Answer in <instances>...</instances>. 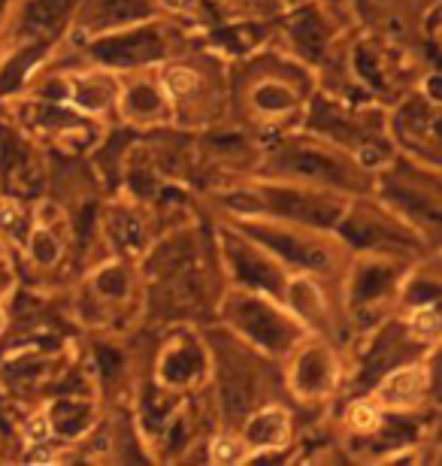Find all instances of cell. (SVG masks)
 <instances>
[{"instance_id":"cell-14","label":"cell","mask_w":442,"mask_h":466,"mask_svg":"<svg viewBox=\"0 0 442 466\" xmlns=\"http://www.w3.org/2000/svg\"><path fill=\"white\" fill-rule=\"evenodd\" d=\"M98 15L109 18V22H125V18L146 15V4L143 0H100Z\"/></svg>"},{"instance_id":"cell-6","label":"cell","mask_w":442,"mask_h":466,"mask_svg":"<svg viewBox=\"0 0 442 466\" xmlns=\"http://www.w3.org/2000/svg\"><path fill=\"white\" fill-rule=\"evenodd\" d=\"M255 237H261L279 251V255H285L288 260H297V264H306V267H324V251H318L313 246H306V242H297L291 237H282V233H270V230H252Z\"/></svg>"},{"instance_id":"cell-13","label":"cell","mask_w":442,"mask_h":466,"mask_svg":"<svg viewBox=\"0 0 442 466\" xmlns=\"http://www.w3.org/2000/svg\"><path fill=\"white\" fill-rule=\"evenodd\" d=\"M294 36H297L300 49L309 52V55H318V49H322V43H324L322 22H318V18H315L313 13H306V15L294 25Z\"/></svg>"},{"instance_id":"cell-7","label":"cell","mask_w":442,"mask_h":466,"mask_svg":"<svg viewBox=\"0 0 442 466\" xmlns=\"http://www.w3.org/2000/svg\"><path fill=\"white\" fill-rule=\"evenodd\" d=\"M70 6H73V0H34V4L25 9V22L27 27H34V31L55 27L70 13Z\"/></svg>"},{"instance_id":"cell-10","label":"cell","mask_w":442,"mask_h":466,"mask_svg":"<svg viewBox=\"0 0 442 466\" xmlns=\"http://www.w3.org/2000/svg\"><path fill=\"white\" fill-rule=\"evenodd\" d=\"M249 400H252V388L246 379L240 376H228L221 385V403L228 409L231 418H240L242 412L249 409Z\"/></svg>"},{"instance_id":"cell-27","label":"cell","mask_w":442,"mask_h":466,"mask_svg":"<svg viewBox=\"0 0 442 466\" xmlns=\"http://www.w3.org/2000/svg\"><path fill=\"white\" fill-rule=\"evenodd\" d=\"M34 440H43V436H46V424L43 421H34Z\"/></svg>"},{"instance_id":"cell-28","label":"cell","mask_w":442,"mask_h":466,"mask_svg":"<svg viewBox=\"0 0 442 466\" xmlns=\"http://www.w3.org/2000/svg\"><path fill=\"white\" fill-rule=\"evenodd\" d=\"M188 4H191V0H167V6H176V9H182Z\"/></svg>"},{"instance_id":"cell-17","label":"cell","mask_w":442,"mask_h":466,"mask_svg":"<svg viewBox=\"0 0 442 466\" xmlns=\"http://www.w3.org/2000/svg\"><path fill=\"white\" fill-rule=\"evenodd\" d=\"M291 100L294 97L282 88H261V95H258V104L264 109H285V106H291Z\"/></svg>"},{"instance_id":"cell-8","label":"cell","mask_w":442,"mask_h":466,"mask_svg":"<svg viewBox=\"0 0 442 466\" xmlns=\"http://www.w3.org/2000/svg\"><path fill=\"white\" fill-rule=\"evenodd\" d=\"M331 379V367H327V358L322 351H309L297 367V385L306 390H318L327 385Z\"/></svg>"},{"instance_id":"cell-24","label":"cell","mask_w":442,"mask_h":466,"mask_svg":"<svg viewBox=\"0 0 442 466\" xmlns=\"http://www.w3.org/2000/svg\"><path fill=\"white\" fill-rule=\"evenodd\" d=\"M355 424L361 427V431H370V427L375 424V412L370 406H357V412H355Z\"/></svg>"},{"instance_id":"cell-1","label":"cell","mask_w":442,"mask_h":466,"mask_svg":"<svg viewBox=\"0 0 442 466\" xmlns=\"http://www.w3.org/2000/svg\"><path fill=\"white\" fill-rule=\"evenodd\" d=\"M233 321H237L252 339L267 349H285L288 342L294 339L291 324L282 319V315L270 312L264 303H255V300H242L233 306Z\"/></svg>"},{"instance_id":"cell-3","label":"cell","mask_w":442,"mask_h":466,"mask_svg":"<svg viewBox=\"0 0 442 466\" xmlns=\"http://www.w3.org/2000/svg\"><path fill=\"white\" fill-rule=\"evenodd\" d=\"M270 207L279 209V212H285V216L313 221V225H331L334 216H336L334 203L318 200V198H297V194H291V191L270 194Z\"/></svg>"},{"instance_id":"cell-26","label":"cell","mask_w":442,"mask_h":466,"mask_svg":"<svg viewBox=\"0 0 442 466\" xmlns=\"http://www.w3.org/2000/svg\"><path fill=\"white\" fill-rule=\"evenodd\" d=\"M231 454H233L231 442H219V445H215V458H219V461H231Z\"/></svg>"},{"instance_id":"cell-4","label":"cell","mask_w":442,"mask_h":466,"mask_svg":"<svg viewBox=\"0 0 442 466\" xmlns=\"http://www.w3.org/2000/svg\"><path fill=\"white\" fill-rule=\"evenodd\" d=\"M231 260H233V269H237V276L242 279V282H249L252 288H267V291H279V288H282L279 269H272L267 260L255 258L252 251L233 246L231 248Z\"/></svg>"},{"instance_id":"cell-9","label":"cell","mask_w":442,"mask_h":466,"mask_svg":"<svg viewBox=\"0 0 442 466\" xmlns=\"http://www.w3.org/2000/svg\"><path fill=\"white\" fill-rule=\"evenodd\" d=\"M285 431H288L285 415H279V412H264V415H258L255 421L249 424V440H252V442H258V445H272V442H282V440H285Z\"/></svg>"},{"instance_id":"cell-19","label":"cell","mask_w":442,"mask_h":466,"mask_svg":"<svg viewBox=\"0 0 442 466\" xmlns=\"http://www.w3.org/2000/svg\"><path fill=\"white\" fill-rule=\"evenodd\" d=\"M55 255H58L55 239H49V237H36L34 239V258L40 260V264H49V260H55Z\"/></svg>"},{"instance_id":"cell-15","label":"cell","mask_w":442,"mask_h":466,"mask_svg":"<svg viewBox=\"0 0 442 466\" xmlns=\"http://www.w3.org/2000/svg\"><path fill=\"white\" fill-rule=\"evenodd\" d=\"M88 421V409L86 406H77V403H61V406H55V424H58V431L61 433H79L82 427H86Z\"/></svg>"},{"instance_id":"cell-25","label":"cell","mask_w":442,"mask_h":466,"mask_svg":"<svg viewBox=\"0 0 442 466\" xmlns=\"http://www.w3.org/2000/svg\"><path fill=\"white\" fill-rule=\"evenodd\" d=\"M357 67H361V73L366 79L373 82V86H379V73H375V67H373V61H366V52L361 49L357 52Z\"/></svg>"},{"instance_id":"cell-2","label":"cell","mask_w":442,"mask_h":466,"mask_svg":"<svg viewBox=\"0 0 442 466\" xmlns=\"http://www.w3.org/2000/svg\"><path fill=\"white\" fill-rule=\"evenodd\" d=\"M94 52H98V58L109 61V64H143V61L158 58V55L164 52V46L158 40V34L137 31V34L116 36V40L100 43Z\"/></svg>"},{"instance_id":"cell-23","label":"cell","mask_w":442,"mask_h":466,"mask_svg":"<svg viewBox=\"0 0 442 466\" xmlns=\"http://www.w3.org/2000/svg\"><path fill=\"white\" fill-rule=\"evenodd\" d=\"M121 367V358L116 351H109V349H103L100 351V370L107 372V376H112V372H116Z\"/></svg>"},{"instance_id":"cell-22","label":"cell","mask_w":442,"mask_h":466,"mask_svg":"<svg viewBox=\"0 0 442 466\" xmlns=\"http://www.w3.org/2000/svg\"><path fill=\"white\" fill-rule=\"evenodd\" d=\"M437 315L434 312H421L418 315V321H416V328H418V333H421V337H434V333H437Z\"/></svg>"},{"instance_id":"cell-30","label":"cell","mask_w":442,"mask_h":466,"mask_svg":"<svg viewBox=\"0 0 442 466\" xmlns=\"http://www.w3.org/2000/svg\"><path fill=\"white\" fill-rule=\"evenodd\" d=\"M0 321H4V319H0Z\"/></svg>"},{"instance_id":"cell-11","label":"cell","mask_w":442,"mask_h":466,"mask_svg":"<svg viewBox=\"0 0 442 466\" xmlns=\"http://www.w3.org/2000/svg\"><path fill=\"white\" fill-rule=\"evenodd\" d=\"M197 367H200V358H197V351L191 346H182L176 349L170 358L164 360V379L167 381H185L191 379Z\"/></svg>"},{"instance_id":"cell-29","label":"cell","mask_w":442,"mask_h":466,"mask_svg":"<svg viewBox=\"0 0 442 466\" xmlns=\"http://www.w3.org/2000/svg\"><path fill=\"white\" fill-rule=\"evenodd\" d=\"M0 6H4V0H0Z\"/></svg>"},{"instance_id":"cell-21","label":"cell","mask_w":442,"mask_h":466,"mask_svg":"<svg viewBox=\"0 0 442 466\" xmlns=\"http://www.w3.org/2000/svg\"><path fill=\"white\" fill-rule=\"evenodd\" d=\"M167 86H170L176 95H182V91L194 88V76H191V73H185V70H176V73L167 76Z\"/></svg>"},{"instance_id":"cell-18","label":"cell","mask_w":442,"mask_h":466,"mask_svg":"<svg viewBox=\"0 0 442 466\" xmlns=\"http://www.w3.org/2000/svg\"><path fill=\"white\" fill-rule=\"evenodd\" d=\"M128 104H130V109H137V113H152V109H158V97H155V91L137 88Z\"/></svg>"},{"instance_id":"cell-5","label":"cell","mask_w":442,"mask_h":466,"mask_svg":"<svg viewBox=\"0 0 442 466\" xmlns=\"http://www.w3.org/2000/svg\"><path fill=\"white\" fill-rule=\"evenodd\" d=\"M282 164L300 176H313V179H324V182H343L340 167H336L331 157H324L318 152H291V155H285Z\"/></svg>"},{"instance_id":"cell-16","label":"cell","mask_w":442,"mask_h":466,"mask_svg":"<svg viewBox=\"0 0 442 466\" xmlns=\"http://www.w3.org/2000/svg\"><path fill=\"white\" fill-rule=\"evenodd\" d=\"M391 282V269H385V267H370V269H364L361 279H357V300H366V297H375L382 291L385 285Z\"/></svg>"},{"instance_id":"cell-20","label":"cell","mask_w":442,"mask_h":466,"mask_svg":"<svg viewBox=\"0 0 442 466\" xmlns=\"http://www.w3.org/2000/svg\"><path fill=\"white\" fill-rule=\"evenodd\" d=\"M121 288H125V273H121V269H109V273L100 276V291L121 294Z\"/></svg>"},{"instance_id":"cell-12","label":"cell","mask_w":442,"mask_h":466,"mask_svg":"<svg viewBox=\"0 0 442 466\" xmlns=\"http://www.w3.org/2000/svg\"><path fill=\"white\" fill-rule=\"evenodd\" d=\"M421 394V372H397L394 381L385 388V400L388 403H412Z\"/></svg>"}]
</instances>
